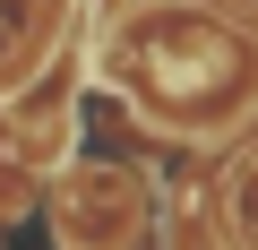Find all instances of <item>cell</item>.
<instances>
[{
  "label": "cell",
  "mask_w": 258,
  "mask_h": 250,
  "mask_svg": "<svg viewBox=\"0 0 258 250\" xmlns=\"http://www.w3.org/2000/svg\"><path fill=\"white\" fill-rule=\"evenodd\" d=\"M249 241H258V198H249Z\"/></svg>",
  "instance_id": "7a4b0ae2"
},
{
  "label": "cell",
  "mask_w": 258,
  "mask_h": 250,
  "mask_svg": "<svg viewBox=\"0 0 258 250\" xmlns=\"http://www.w3.org/2000/svg\"><path fill=\"white\" fill-rule=\"evenodd\" d=\"M52 224H60V250H129V233H138V181L112 173V164H86V173L60 181Z\"/></svg>",
  "instance_id": "6da1fadb"
}]
</instances>
